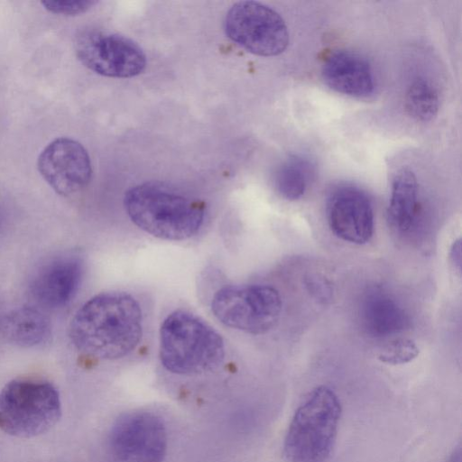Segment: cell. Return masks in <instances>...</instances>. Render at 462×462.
Returning a JSON list of instances; mask_svg holds the SVG:
<instances>
[{
	"label": "cell",
	"mask_w": 462,
	"mask_h": 462,
	"mask_svg": "<svg viewBox=\"0 0 462 462\" xmlns=\"http://www.w3.org/2000/svg\"><path fill=\"white\" fill-rule=\"evenodd\" d=\"M143 335L138 301L123 291L96 295L75 313L69 337L74 346L101 360L121 358L132 352Z\"/></svg>",
	"instance_id": "cell-1"
},
{
	"label": "cell",
	"mask_w": 462,
	"mask_h": 462,
	"mask_svg": "<svg viewBox=\"0 0 462 462\" xmlns=\"http://www.w3.org/2000/svg\"><path fill=\"white\" fill-rule=\"evenodd\" d=\"M125 211L139 228L165 240H185L199 230L204 205L161 182L138 184L125 195Z\"/></svg>",
	"instance_id": "cell-2"
},
{
	"label": "cell",
	"mask_w": 462,
	"mask_h": 462,
	"mask_svg": "<svg viewBox=\"0 0 462 462\" xmlns=\"http://www.w3.org/2000/svg\"><path fill=\"white\" fill-rule=\"evenodd\" d=\"M224 356L222 337L194 314L175 310L162 321L160 359L171 373L189 375L210 371L222 363Z\"/></svg>",
	"instance_id": "cell-3"
},
{
	"label": "cell",
	"mask_w": 462,
	"mask_h": 462,
	"mask_svg": "<svg viewBox=\"0 0 462 462\" xmlns=\"http://www.w3.org/2000/svg\"><path fill=\"white\" fill-rule=\"evenodd\" d=\"M341 406L328 386L314 388L295 411L285 439L290 462H326L333 449Z\"/></svg>",
	"instance_id": "cell-4"
},
{
	"label": "cell",
	"mask_w": 462,
	"mask_h": 462,
	"mask_svg": "<svg viewBox=\"0 0 462 462\" xmlns=\"http://www.w3.org/2000/svg\"><path fill=\"white\" fill-rule=\"evenodd\" d=\"M60 414L59 392L47 381L16 379L0 392V429L9 435H41L58 422Z\"/></svg>",
	"instance_id": "cell-5"
},
{
	"label": "cell",
	"mask_w": 462,
	"mask_h": 462,
	"mask_svg": "<svg viewBox=\"0 0 462 462\" xmlns=\"http://www.w3.org/2000/svg\"><path fill=\"white\" fill-rule=\"evenodd\" d=\"M282 309L273 286L251 284L218 290L211 302L215 317L226 327L253 335L268 332L277 324Z\"/></svg>",
	"instance_id": "cell-6"
},
{
	"label": "cell",
	"mask_w": 462,
	"mask_h": 462,
	"mask_svg": "<svg viewBox=\"0 0 462 462\" xmlns=\"http://www.w3.org/2000/svg\"><path fill=\"white\" fill-rule=\"evenodd\" d=\"M227 37L258 56L282 53L289 44V32L283 18L270 6L256 1H240L226 14Z\"/></svg>",
	"instance_id": "cell-7"
},
{
	"label": "cell",
	"mask_w": 462,
	"mask_h": 462,
	"mask_svg": "<svg viewBox=\"0 0 462 462\" xmlns=\"http://www.w3.org/2000/svg\"><path fill=\"white\" fill-rule=\"evenodd\" d=\"M76 54L90 70L110 78H132L143 71L146 57L131 39L109 32H82L75 42Z\"/></svg>",
	"instance_id": "cell-8"
},
{
	"label": "cell",
	"mask_w": 462,
	"mask_h": 462,
	"mask_svg": "<svg viewBox=\"0 0 462 462\" xmlns=\"http://www.w3.org/2000/svg\"><path fill=\"white\" fill-rule=\"evenodd\" d=\"M108 450L113 462H162L167 450L165 426L150 412L125 414L110 430Z\"/></svg>",
	"instance_id": "cell-9"
},
{
	"label": "cell",
	"mask_w": 462,
	"mask_h": 462,
	"mask_svg": "<svg viewBox=\"0 0 462 462\" xmlns=\"http://www.w3.org/2000/svg\"><path fill=\"white\" fill-rule=\"evenodd\" d=\"M37 168L49 186L61 196L83 189L91 180L92 167L84 146L76 140L60 137L40 153Z\"/></svg>",
	"instance_id": "cell-10"
},
{
	"label": "cell",
	"mask_w": 462,
	"mask_h": 462,
	"mask_svg": "<svg viewBox=\"0 0 462 462\" xmlns=\"http://www.w3.org/2000/svg\"><path fill=\"white\" fill-rule=\"evenodd\" d=\"M327 219L331 232L351 244H366L374 235L372 202L365 192L354 186H340L329 194Z\"/></svg>",
	"instance_id": "cell-11"
},
{
	"label": "cell",
	"mask_w": 462,
	"mask_h": 462,
	"mask_svg": "<svg viewBox=\"0 0 462 462\" xmlns=\"http://www.w3.org/2000/svg\"><path fill=\"white\" fill-rule=\"evenodd\" d=\"M82 273L83 265L79 258L60 257L38 271L31 284V293L42 306L60 308L74 297Z\"/></svg>",
	"instance_id": "cell-12"
},
{
	"label": "cell",
	"mask_w": 462,
	"mask_h": 462,
	"mask_svg": "<svg viewBox=\"0 0 462 462\" xmlns=\"http://www.w3.org/2000/svg\"><path fill=\"white\" fill-rule=\"evenodd\" d=\"M321 74L330 88L344 95L366 97L374 89V77L369 62L350 51L331 52L322 65Z\"/></svg>",
	"instance_id": "cell-13"
},
{
	"label": "cell",
	"mask_w": 462,
	"mask_h": 462,
	"mask_svg": "<svg viewBox=\"0 0 462 462\" xmlns=\"http://www.w3.org/2000/svg\"><path fill=\"white\" fill-rule=\"evenodd\" d=\"M361 317L365 330L378 337L399 333L408 324V316L402 306L391 295L380 290L366 294Z\"/></svg>",
	"instance_id": "cell-14"
},
{
	"label": "cell",
	"mask_w": 462,
	"mask_h": 462,
	"mask_svg": "<svg viewBox=\"0 0 462 462\" xmlns=\"http://www.w3.org/2000/svg\"><path fill=\"white\" fill-rule=\"evenodd\" d=\"M418 180L409 169L399 171L392 182L387 216L397 230L408 231L415 221L418 209Z\"/></svg>",
	"instance_id": "cell-15"
},
{
	"label": "cell",
	"mask_w": 462,
	"mask_h": 462,
	"mask_svg": "<svg viewBox=\"0 0 462 462\" xmlns=\"http://www.w3.org/2000/svg\"><path fill=\"white\" fill-rule=\"evenodd\" d=\"M1 331L11 343L21 346H33L48 337L50 323L39 310L23 307L4 318Z\"/></svg>",
	"instance_id": "cell-16"
},
{
	"label": "cell",
	"mask_w": 462,
	"mask_h": 462,
	"mask_svg": "<svg viewBox=\"0 0 462 462\" xmlns=\"http://www.w3.org/2000/svg\"><path fill=\"white\" fill-rule=\"evenodd\" d=\"M314 170V164L309 158L299 154L289 155L274 174L277 192L290 201L300 199L310 185Z\"/></svg>",
	"instance_id": "cell-17"
},
{
	"label": "cell",
	"mask_w": 462,
	"mask_h": 462,
	"mask_svg": "<svg viewBox=\"0 0 462 462\" xmlns=\"http://www.w3.org/2000/svg\"><path fill=\"white\" fill-rule=\"evenodd\" d=\"M407 114L417 121L432 120L439 108V96L434 85L419 78L408 87L404 97Z\"/></svg>",
	"instance_id": "cell-18"
},
{
	"label": "cell",
	"mask_w": 462,
	"mask_h": 462,
	"mask_svg": "<svg viewBox=\"0 0 462 462\" xmlns=\"http://www.w3.org/2000/svg\"><path fill=\"white\" fill-rule=\"evenodd\" d=\"M419 353L415 342L408 338H397L382 346L377 353V358L388 365H403L415 359Z\"/></svg>",
	"instance_id": "cell-19"
},
{
	"label": "cell",
	"mask_w": 462,
	"mask_h": 462,
	"mask_svg": "<svg viewBox=\"0 0 462 462\" xmlns=\"http://www.w3.org/2000/svg\"><path fill=\"white\" fill-rule=\"evenodd\" d=\"M42 5L50 13L61 15H78L94 6L96 1H44Z\"/></svg>",
	"instance_id": "cell-20"
},
{
	"label": "cell",
	"mask_w": 462,
	"mask_h": 462,
	"mask_svg": "<svg viewBox=\"0 0 462 462\" xmlns=\"http://www.w3.org/2000/svg\"><path fill=\"white\" fill-rule=\"evenodd\" d=\"M322 278L323 277H319V275L311 276V281L309 283L310 285L308 286L311 288V291H313L312 293L315 295L317 294L318 291H320L319 298L324 300L329 297L330 290L328 282Z\"/></svg>",
	"instance_id": "cell-21"
},
{
	"label": "cell",
	"mask_w": 462,
	"mask_h": 462,
	"mask_svg": "<svg viewBox=\"0 0 462 462\" xmlns=\"http://www.w3.org/2000/svg\"><path fill=\"white\" fill-rule=\"evenodd\" d=\"M449 258L452 263V264L457 268L458 271H460L461 267V243L460 239L456 240L449 252Z\"/></svg>",
	"instance_id": "cell-22"
},
{
	"label": "cell",
	"mask_w": 462,
	"mask_h": 462,
	"mask_svg": "<svg viewBox=\"0 0 462 462\" xmlns=\"http://www.w3.org/2000/svg\"><path fill=\"white\" fill-rule=\"evenodd\" d=\"M450 462H460V456L459 454L454 455Z\"/></svg>",
	"instance_id": "cell-23"
}]
</instances>
